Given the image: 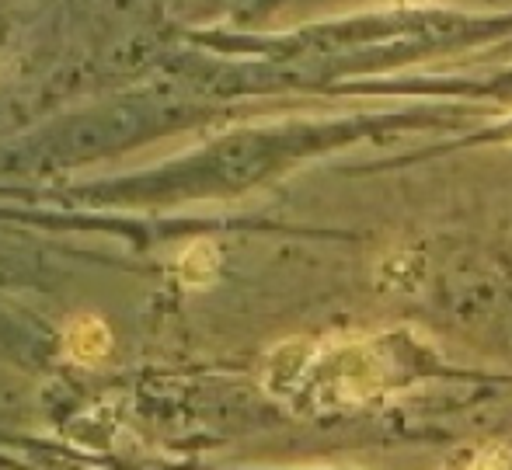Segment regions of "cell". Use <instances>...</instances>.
<instances>
[{"instance_id": "2", "label": "cell", "mask_w": 512, "mask_h": 470, "mask_svg": "<svg viewBox=\"0 0 512 470\" xmlns=\"http://www.w3.org/2000/svg\"><path fill=\"white\" fill-rule=\"evenodd\" d=\"M199 251H203V244H196L192 251H185L182 258V276L185 282H192V286H203V282L209 279V269H213V258H199Z\"/></svg>"}, {"instance_id": "1", "label": "cell", "mask_w": 512, "mask_h": 470, "mask_svg": "<svg viewBox=\"0 0 512 470\" xmlns=\"http://www.w3.org/2000/svg\"><path fill=\"white\" fill-rule=\"evenodd\" d=\"M63 352H67L74 363L95 366L112 352V331H108V324L102 317L81 314L67 324V331H63Z\"/></svg>"}]
</instances>
